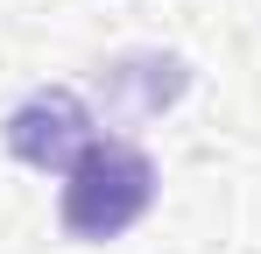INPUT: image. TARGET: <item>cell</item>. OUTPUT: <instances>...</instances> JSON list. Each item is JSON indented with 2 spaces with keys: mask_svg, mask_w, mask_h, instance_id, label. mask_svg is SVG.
Here are the masks:
<instances>
[{
  "mask_svg": "<svg viewBox=\"0 0 261 254\" xmlns=\"http://www.w3.org/2000/svg\"><path fill=\"white\" fill-rule=\"evenodd\" d=\"M7 156L29 169H71L78 156H85L92 141V106L71 92V85H36L14 113H7Z\"/></svg>",
  "mask_w": 261,
  "mask_h": 254,
  "instance_id": "cell-2",
  "label": "cell"
},
{
  "mask_svg": "<svg viewBox=\"0 0 261 254\" xmlns=\"http://www.w3.org/2000/svg\"><path fill=\"white\" fill-rule=\"evenodd\" d=\"M148 205H155V163H148V148H141V141H120V134H106V141H92L85 156L64 169L57 219H64L71 240L106 247V240H120L127 226H141Z\"/></svg>",
  "mask_w": 261,
  "mask_h": 254,
  "instance_id": "cell-1",
  "label": "cell"
},
{
  "mask_svg": "<svg viewBox=\"0 0 261 254\" xmlns=\"http://www.w3.org/2000/svg\"><path fill=\"white\" fill-rule=\"evenodd\" d=\"M184 85H191V71H184V57H120L113 71H99V92H127V106H120V120H134V113H163L170 99H184Z\"/></svg>",
  "mask_w": 261,
  "mask_h": 254,
  "instance_id": "cell-3",
  "label": "cell"
}]
</instances>
